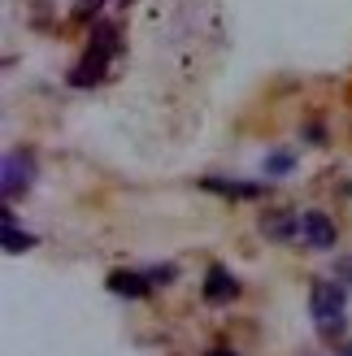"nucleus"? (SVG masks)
<instances>
[{"mask_svg":"<svg viewBox=\"0 0 352 356\" xmlns=\"http://www.w3.org/2000/svg\"><path fill=\"white\" fill-rule=\"evenodd\" d=\"M100 5H104V0H79V5H74V17L83 22V17H92V13H96Z\"/></svg>","mask_w":352,"mask_h":356,"instance_id":"obj_10","label":"nucleus"},{"mask_svg":"<svg viewBox=\"0 0 352 356\" xmlns=\"http://www.w3.org/2000/svg\"><path fill=\"white\" fill-rule=\"evenodd\" d=\"M31 183H35V161H31L26 152H9V156H5V174H0L5 200H13V195H22Z\"/></svg>","mask_w":352,"mask_h":356,"instance_id":"obj_3","label":"nucleus"},{"mask_svg":"<svg viewBox=\"0 0 352 356\" xmlns=\"http://www.w3.org/2000/svg\"><path fill=\"white\" fill-rule=\"evenodd\" d=\"M266 170H270V174H287V170H291V156H287V152H274L270 161H266Z\"/></svg>","mask_w":352,"mask_h":356,"instance_id":"obj_9","label":"nucleus"},{"mask_svg":"<svg viewBox=\"0 0 352 356\" xmlns=\"http://www.w3.org/2000/svg\"><path fill=\"white\" fill-rule=\"evenodd\" d=\"M301 239H305L309 248H318V252H330V248H335V239H339V230H335V222H330L326 213L309 209L305 218H301Z\"/></svg>","mask_w":352,"mask_h":356,"instance_id":"obj_4","label":"nucleus"},{"mask_svg":"<svg viewBox=\"0 0 352 356\" xmlns=\"http://www.w3.org/2000/svg\"><path fill=\"white\" fill-rule=\"evenodd\" d=\"M339 274H344V278L352 282V257H344V261H339Z\"/></svg>","mask_w":352,"mask_h":356,"instance_id":"obj_11","label":"nucleus"},{"mask_svg":"<svg viewBox=\"0 0 352 356\" xmlns=\"http://www.w3.org/2000/svg\"><path fill=\"white\" fill-rule=\"evenodd\" d=\"M239 296V282L222 270V265H214V270L205 274V300L209 305H231V300Z\"/></svg>","mask_w":352,"mask_h":356,"instance_id":"obj_5","label":"nucleus"},{"mask_svg":"<svg viewBox=\"0 0 352 356\" xmlns=\"http://www.w3.org/2000/svg\"><path fill=\"white\" fill-rule=\"evenodd\" d=\"M148 274H127V270H118V274H109V291H118V296H148Z\"/></svg>","mask_w":352,"mask_h":356,"instance_id":"obj_7","label":"nucleus"},{"mask_svg":"<svg viewBox=\"0 0 352 356\" xmlns=\"http://www.w3.org/2000/svg\"><path fill=\"white\" fill-rule=\"evenodd\" d=\"M339 356H352V348H344V352H339Z\"/></svg>","mask_w":352,"mask_h":356,"instance_id":"obj_13","label":"nucleus"},{"mask_svg":"<svg viewBox=\"0 0 352 356\" xmlns=\"http://www.w3.org/2000/svg\"><path fill=\"white\" fill-rule=\"evenodd\" d=\"M309 313L322 334H339L344 330V282H318L309 296Z\"/></svg>","mask_w":352,"mask_h":356,"instance_id":"obj_1","label":"nucleus"},{"mask_svg":"<svg viewBox=\"0 0 352 356\" xmlns=\"http://www.w3.org/2000/svg\"><path fill=\"white\" fill-rule=\"evenodd\" d=\"M26 248H35V235L17 230L13 218H5V252H26Z\"/></svg>","mask_w":352,"mask_h":356,"instance_id":"obj_8","label":"nucleus"},{"mask_svg":"<svg viewBox=\"0 0 352 356\" xmlns=\"http://www.w3.org/2000/svg\"><path fill=\"white\" fill-rule=\"evenodd\" d=\"M209 356H235V352H209Z\"/></svg>","mask_w":352,"mask_h":356,"instance_id":"obj_12","label":"nucleus"},{"mask_svg":"<svg viewBox=\"0 0 352 356\" xmlns=\"http://www.w3.org/2000/svg\"><path fill=\"white\" fill-rule=\"evenodd\" d=\"M113 52H118V35H113V26H96V44L83 52V61H79L74 74H70V83H74V87H92V83H100V74H104V65H109Z\"/></svg>","mask_w":352,"mask_h":356,"instance_id":"obj_2","label":"nucleus"},{"mask_svg":"<svg viewBox=\"0 0 352 356\" xmlns=\"http://www.w3.org/2000/svg\"><path fill=\"white\" fill-rule=\"evenodd\" d=\"M205 191L231 195V200H257V195H261V183H239V178H205Z\"/></svg>","mask_w":352,"mask_h":356,"instance_id":"obj_6","label":"nucleus"}]
</instances>
